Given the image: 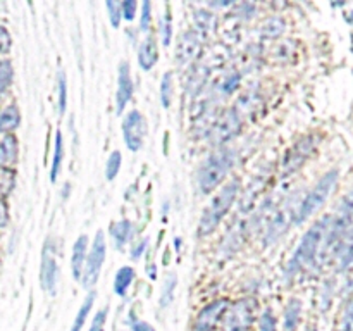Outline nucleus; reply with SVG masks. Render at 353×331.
<instances>
[{
    "label": "nucleus",
    "mask_w": 353,
    "mask_h": 331,
    "mask_svg": "<svg viewBox=\"0 0 353 331\" xmlns=\"http://www.w3.org/2000/svg\"><path fill=\"white\" fill-rule=\"evenodd\" d=\"M134 92L133 78H131V69L130 64L126 61H123L119 64V71H117V92H116V112L123 114V110L126 109L128 102L131 100Z\"/></svg>",
    "instance_id": "nucleus-8"
},
{
    "label": "nucleus",
    "mask_w": 353,
    "mask_h": 331,
    "mask_svg": "<svg viewBox=\"0 0 353 331\" xmlns=\"http://www.w3.org/2000/svg\"><path fill=\"white\" fill-rule=\"evenodd\" d=\"M240 117H238V114L234 112L233 109H230L228 112L223 114V117H221L219 123H217L216 130H214V141H216V143H223V141L230 140V138H233L234 134L240 131Z\"/></svg>",
    "instance_id": "nucleus-10"
},
{
    "label": "nucleus",
    "mask_w": 353,
    "mask_h": 331,
    "mask_svg": "<svg viewBox=\"0 0 353 331\" xmlns=\"http://www.w3.org/2000/svg\"><path fill=\"white\" fill-rule=\"evenodd\" d=\"M121 166H123V155H121L119 150H114L105 166V178L109 179V181L116 179V176L119 174L121 171Z\"/></svg>",
    "instance_id": "nucleus-26"
},
{
    "label": "nucleus",
    "mask_w": 353,
    "mask_h": 331,
    "mask_svg": "<svg viewBox=\"0 0 353 331\" xmlns=\"http://www.w3.org/2000/svg\"><path fill=\"white\" fill-rule=\"evenodd\" d=\"M341 331H353V299L347 305V310H345L343 323H341Z\"/></svg>",
    "instance_id": "nucleus-37"
},
{
    "label": "nucleus",
    "mask_w": 353,
    "mask_h": 331,
    "mask_svg": "<svg viewBox=\"0 0 353 331\" xmlns=\"http://www.w3.org/2000/svg\"><path fill=\"white\" fill-rule=\"evenodd\" d=\"M55 283H57V261H55V248L52 247V240L48 238L41 250L40 285L45 292L54 293Z\"/></svg>",
    "instance_id": "nucleus-6"
},
{
    "label": "nucleus",
    "mask_w": 353,
    "mask_h": 331,
    "mask_svg": "<svg viewBox=\"0 0 353 331\" xmlns=\"http://www.w3.org/2000/svg\"><path fill=\"white\" fill-rule=\"evenodd\" d=\"M95 299H97L95 292H90L88 295H86V299L83 300L81 307H79L78 314H76L74 323H72V326H71V331H81L83 330V326H85V323H86V317H88L90 310H92Z\"/></svg>",
    "instance_id": "nucleus-22"
},
{
    "label": "nucleus",
    "mask_w": 353,
    "mask_h": 331,
    "mask_svg": "<svg viewBox=\"0 0 353 331\" xmlns=\"http://www.w3.org/2000/svg\"><path fill=\"white\" fill-rule=\"evenodd\" d=\"M299 216V210H295V207L290 205V209H286V205L283 209L278 210L274 217H272L271 224H269L268 230V241H276L286 230L290 228L292 221H296Z\"/></svg>",
    "instance_id": "nucleus-11"
},
{
    "label": "nucleus",
    "mask_w": 353,
    "mask_h": 331,
    "mask_svg": "<svg viewBox=\"0 0 353 331\" xmlns=\"http://www.w3.org/2000/svg\"><path fill=\"white\" fill-rule=\"evenodd\" d=\"M62 161H64V140H62V133L57 131L55 133V145H54V159H52V168H50V181L54 183L59 178L61 172Z\"/></svg>",
    "instance_id": "nucleus-21"
},
{
    "label": "nucleus",
    "mask_w": 353,
    "mask_h": 331,
    "mask_svg": "<svg viewBox=\"0 0 353 331\" xmlns=\"http://www.w3.org/2000/svg\"><path fill=\"white\" fill-rule=\"evenodd\" d=\"M86 257H88V237L81 234L78 240L72 245V255H71V271L76 281H81L83 271H85Z\"/></svg>",
    "instance_id": "nucleus-12"
},
{
    "label": "nucleus",
    "mask_w": 353,
    "mask_h": 331,
    "mask_svg": "<svg viewBox=\"0 0 353 331\" xmlns=\"http://www.w3.org/2000/svg\"><path fill=\"white\" fill-rule=\"evenodd\" d=\"M228 309V300H216L200 310L196 316L195 331H212Z\"/></svg>",
    "instance_id": "nucleus-9"
},
{
    "label": "nucleus",
    "mask_w": 353,
    "mask_h": 331,
    "mask_svg": "<svg viewBox=\"0 0 353 331\" xmlns=\"http://www.w3.org/2000/svg\"><path fill=\"white\" fill-rule=\"evenodd\" d=\"M172 93H174V76L172 72H165L161 81V103L164 109H169L172 103Z\"/></svg>",
    "instance_id": "nucleus-24"
},
{
    "label": "nucleus",
    "mask_w": 353,
    "mask_h": 331,
    "mask_svg": "<svg viewBox=\"0 0 353 331\" xmlns=\"http://www.w3.org/2000/svg\"><path fill=\"white\" fill-rule=\"evenodd\" d=\"M152 21V3L148 0H145L141 3V17H140V26L143 31H148Z\"/></svg>",
    "instance_id": "nucleus-33"
},
{
    "label": "nucleus",
    "mask_w": 353,
    "mask_h": 331,
    "mask_svg": "<svg viewBox=\"0 0 353 331\" xmlns=\"http://www.w3.org/2000/svg\"><path fill=\"white\" fill-rule=\"evenodd\" d=\"M238 193H240V181L238 179H231L230 183L221 188V192L217 193L212 199V202L209 203L205 210L202 214V219L199 224V234L200 237H205V234L212 233L217 228V224L221 223L224 216L228 214V210L231 209L233 202L236 200Z\"/></svg>",
    "instance_id": "nucleus-1"
},
{
    "label": "nucleus",
    "mask_w": 353,
    "mask_h": 331,
    "mask_svg": "<svg viewBox=\"0 0 353 331\" xmlns=\"http://www.w3.org/2000/svg\"><path fill=\"white\" fill-rule=\"evenodd\" d=\"M161 38L164 47H168V45L171 43L172 23H171V12H169V10H165L164 16L161 17Z\"/></svg>",
    "instance_id": "nucleus-30"
},
{
    "label": "nucleus",
    "mask_w": 353,
    "mask_h": 331,
    "mask_svg": "<svg viewBox=\"0 0 353 331\" xmlns=\"http://www.w3.org/2000/svg\"><path fill=\"white\" fill-rule=\"evenodd\" d=\"M14 78V69L9 59H0V95L10 86Z\"/></svg>",
    "instance_id": "nucleus-25"
},
{
    "label": "nucleus",
    "mask_w": 353,
    "mask_h": 331,
    "mask_svg": "<svg viewBox=\"0 0 353 331\" xmlns=\"http://www.w3.org/2000/svg\"><path fill=\"white\" fill-rule=\"evenodd\" d=\"M134 279V269L130 268V265H123L119 271L116 272V278H114V292L119 297L126 295L128 288L133 283Z\"/></svg>",
    "instance_id": "nucleus-20"
},
{
    "label": "nucleus",
    "mask_w": 353,
    "mask_h": 331,
    "mask_svg": "<svg viewBox=\"0 0 353 331\" xmlns=\"http://www.w3.org/2000/svg\"><path fill=\"white\" fill-rule=\"evenodd\" d=\"M199 47H200L199 37H196L193 31H186V33L181 37V41H179L178 48H176V61H179L181 64L183 62L190 61V59L199 52Z\"/></svg>",
    "instance_id": "nucleus-17"
},
{
    "label": "nucleus",
    "mask_w": 353,
    "mask_h": 331,
    "mask_svg": "<svg viewBox=\"0 0 353 331\" xmlns=\"http://www.w3.org/2000/svg\"><path fill=\"white\" fill-rule=\"evenodd\" d=\"M261 331H278L276 330V319L271 309H265L261 316Z\"/></svg>",
    "instance_id": "nucleus-34"
},
{
    "label": "nucleus",
    "mask_w": 353,
    "mask_h": 331,
    "mask_svg": "<svg viewBox=\"0 0 353 331\" xmlns=\"http://www.w3.org/2000/svg\"><path fill=\"white\" fill-rule=\"evenodd\" d=\"M123 16L124 19L128 21H133L134 16H137V10H138V3L134 0H124L123 3Z\"/></svg>",
    "instance_id": "nucleus-36"
},
{
    "label": "nucleus",
    "mask_w": 353,
    "mask_h": 331,
    "mask_svg": "<svg viewBox=\"0 0 353 331\" xmlns=\"http://www.w3.org/2000/svg\"><path fill=\"white\" fill-rule=\"evenodd\" d=\"M107 255V243H105V234L102 230L97 231L95 240H93L92 248L88 252V257H86L85 271H83L81 285L85 290H92L93 286L99 281L100 271H102L103 261H105Z\"/></svg>",
    "instance_id": "nucleus-4"
},
{
    "label": "nucleus",
    "mask_w": 353,
    "mask_h": 331,
    "mask_svg": "<svg viewBox=\"0 0 353 331\" xmlns=\"http://www.w3.org/2000/svg\"><path fill=\"white\" fill-rule=\"evenodd\" d=\"M300 316H302V303H300V300L292 299L290 300L288 307H286V314H285L286 331L296 330V326H299L300 323Z\"/></svg>",
    "instance_id": "nucleus-23"
},
{
    "label": "nucleus",
    "mask_w": 353,
    "mask_h": 331,
    "mask_svg": "<svg viewBox=\"0 0 353 331\" xmlns=\"http://www.w3.org/2000/svg\"><path fill=\"white\" fill-rule=\"evenodd\" d=\"M310 150H312V140H310V138H303V140H300L299 143H296L295 147H293L292 150L286 154L285 162H283V168H285V171H288V172L296 171V169H299L307 159V157H303V155H300V152H310Z\"/></svg>",
    "instance_id": "nucleus-15"
},
{
    "label": "nucleus",
    "mask_w": 353,
    "mask_h": 331,
    "mask_svg": "<svg viewBox=\"0 0 353 331\" xmlns=\"http://www.w3.org/2000/svg\"><path fill=\"white\" fill-rule=\"evenodd\" d=\"M336 261L338 268L347 269L353 262V226L350 230H345L340 241L336 245Z\"/></svg>",
    "instance_id": "nucleus-16"
},
{
    "label": "nucleus",
    "mask_w": 353,
    "mask_h": 331,
    "mask_svg": "<svg viewBox=\"0 0 353 331\" xmlns=\"http://www.w3.org/2000/svg\"><path fill=\"white\" fill-rule=\"evenodd\" d=\"M107 10H109V19L114 28H119L121 19H123V6L116 0H107Z\"/></svg>",
    "instance_id": "nucleus-29"
},
{
    "label": "nucleus",
    "mask_w": 353,
    "mask_h": 331,
    "mask_svg": "<svg viewBox=\"0 0 353 331\" xmlns=\"http://www.w3.org/2000/svg\"><path fill=\"white\" fill-rule=\"evenodd\" d=\"M21 124V112L16 106H9L0 112V133L10 134Z\"/></svg>",
    "instance_id": "nucleus-18"
},
{
    "label": "nucleus",
    "mask_w": 353,
    "mask_h": 331,
    "mask_svg": "<svg viewBox=\"0 0 353 331\" xmlns=\"http://www.w3.org/2000/svg\"><path fill=\"white\" fill-rule=\"evenodd\" d=\"M147 243H148V240H147V238H143V240H141L140 243L134 245V248H133V250H131V259H140L141 254H143V252H145V247H147Z\"/></svg>",
    "instance_id": "nucleus-40"
},
{
    "label": "nucleus",
    "mask_w": 353,
    "mask_h": 331,
    "mask_svg": "<svg viewBox=\"0 0 353 331\" xmlns=\"http://www.w3.org/2000/svg\"><path fill=\"white\" fill-rule=\"evenodd\" d=\"M131 330L133 331H155L154 326H150V324L145 323V321H133V324H131Z\"/></svg>",
    "instance_id": "nucleus-41"
},
{
    "label": "nucleus",
    "mask_w": 353,
    "mask_h": 331,
    "mask_svg": "<svg viewBox=\"0 0 353 331\" xmlns=\"http://www.w3.org/2000/svg\"><path fill=\"white\" fill-rule=\"evenodd\" d=\"M123 130V138L126 147L131 152H138L145 143V137H147V119L140 110H131L126 114L121 124Z\"/></svg>",
    "instance_id": "nucleus-5"
},
{
    "label": "nucleus",
    "mask_w": 353,
    "mask_h": 331,
    "mask_svg": "<svg viewBox=\"0 0 353 331\" xmlns=\"http://www.w3.org/2000/svg\"><path fill=\"white\" fill-rule=\"evenodd\" d=\"M57 86H59V110H61V114H64L65 109H68V81H65V74L62 71L57 74Z\"/></svg>",
    "instance_id": "nucleus-28"
},
{
    "label": "nucleus",
    "mask_w": 353,
    "mask_h": 331,
    "mask_svg": "<svg viewBox=\"0 0 353 331\" xmlns=\"http://www.w3.org/2000/svg\"><path fill=\"white\" fill-rule=\"evenodd\" d=\"M159 61V48H157V41L155 38L147 37L143 41L140 43V48H138V64L143 71H150Z\"/></svg>",
    "instance_id": "nucleus-13"
},
{
    "label": "nucleus",
    "mask_w": 353,
    "mask_h": 331,
    "mask_svg": "<svg viewBox=\"0 0 353 331\" xmlns=\"http://www.w3.org/2000/svg\"><path fill=\"white\" fill-rule=\"evenodd\" d=\"M19 157V143L14 134H6L0 140V168L9 169L14 168Z\"/></svg>",
    "instance_id": "nucleus-14"
},
{
    "label": "nucleus",
    "mask_w": 353,
    "mask_h": 331,
    "mask_svg": "<svg viewBox=\"0 0 353 331\" xmlns=\"http://www.w3.org/2000/svg\"><path fill=\"white\" fill-rule=\"evenodd\" d=\"M10 48V37L9 31L3 26H0V54H7Z\"/></svg>",
    "instance_id": "nucleus-38"
},
{
    "label": "nucleus",
    "mask_w": 353,
    "mask_h": 331,
    "mask_svg": "<svg viewBox=\"0 0 353 331\" xmlns=\"http://www.w3.org/2000/svg\"><path fill=\"white\" fill-rule=\"evenodd\" d=\"M234 157L231 150H219L214 152L199 171V188L202 193H210L219 186V183L226 178L230 169L233 168Z\"/></svg>",
    "instance_id": "nucleus-2"
},
{
    "label": "nucleus",
    "mask_w": 353,
    "mask_h": 331,
    "mask_svg": "<svg viewBox=\"0 0 353 331\" xmlns=\"http://www.w3.org/2000/svg\"><path fill=\"white\" fill-rule=\"evenodd\" d=\"M9 223V209H7L6 200L0 199V228L7 226Z\"/></svg>",
    "instance_id": "nucleus-39"
},
{
    "label": "nucleus",
    "mask_w": 353,
    "mask_h": 331,
    "mask_svg": "<svg viewBox=\"0 0 353 331\" xmlns=\"http://www.w3.org/2000/svg\"><path fill=\"white\" fill-rule=\"evenodd\" d=\"M336 181H338L336 169L326 172V174L319 179V183H317V185L310 190V193L305 197V200H303V202L299 205V216H296V223H303V221H307L314 212H317V210L324 205V202L327 200L330 193L333 192Z\"/></svg>",
    "instance_id": "nucleus-3"
},
{
    "label": "nucleus",
    "mask_w": 353,
    "mask_h": 331,
    "mask_svg": "<svg viewBox=\"0 0 353 331\" xmlns=\"http://www.w3.org/2000/svg\"><path fill=\"white\" fill-rule=\"evenodd\" d=\"M195 23L202 31H209L214 24L212 12H203V10H199V12L195 14Z\"/></svg>",
    "instance_id": "nucleus-31"
},
{
    "label": "nucleus",
    "mask_w": 353,
    "mask_h": 331,
    "mask_svg": "<svg viewBox=\"0 0 353 331\" xmlns=\"http://www.w3.org/2000/svg\"><path fill=\"white\" fill-rule=\"evenodd\" d=\"M131 231H133V224H131V221L123 219V221H117V223H114L112 226H110L109 233H110V237H112L116 247L121 248L123 245H126V241L131 238Z\"/></svg>",
    "instance_id": "nucleus-19"
},
{
    "label": "nucleus",
    "mask_w": 353,
    "mask_h": 331,
    "mask_svg": "<svg viewBox=\"0 0 353 331\" xmlns=\"http://www.w3.org/2000/svg\"><path fill=\"white\" fill-rule=\"evenodd\" d=\"M178 286V279L174 274H169L164 281V288H162L161 295V307H168L174 299V288Z\"/></svg>",
    "instance_id": "nucleus-27"
},
{
    "label": "nucleus",
    "mask_w": 353,
    "mask_h": 331,
    "mask_svg": "<svg viewBox=\"0 0 353 331\" xmlns=\"http://www.w3.org/2000/svg\"><path fill=\"white\" fill-rule=\"evenodd\" d=\"M254 300H241V302L234 303L230 316H226L224 319L226 331H247L254 321Z\"/></svg>",
    "instance_id": "nucleus-7"
},
{
    "label": "nucleus",
    "mask_w": 353,
    "mask_h": 331,
    "mask_svg": "<svg viewBox=\"0 0 353 331\" xmlns=\"http://www.w3.org/2000/svg\"><path fill=\"white\" fill-rule=\"evenodd\" d=\"M107 316H109V309H107V307L100 309L99 312L95 314V317H93L92 326H90V331H103V326H105Z\"/></svg>",
    "instance_id": "nucleus-32"
},
{
    "label": "nucleus",
    "mask_w": 353,
    "mask_h": 331,
    "mask_svg": "<svg viewBox=\"0 0 353 331\" xmlns=\"http://www.w3.org/2000/svg\"><path fill=\"white\" fill-rule=\"evenodd\" d=\"M340 214L341 217H350L353 216V190L347 193V195L343 197V200L340 202Z\"/></svg>",
    "instance_id": "nucleus-35"
}]
</instances>
